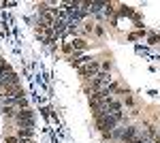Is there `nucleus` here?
Masks as SVG:
<instances>
[{
	"label": "nucleus",
	"mask_w": 160,
	"mask_h": 143,
	"mask_svg": "<svg viewBox=\"0 0 160 143\" xmlns=\"http://www.w3.org/2000/svg\"><path fill=\"white\" fill-rule=\"evenodd\" d=\"M79 73H81V77H86V79H94L100 73V62L98 60H92V62H88L86 66H81Z\"/></svg>",
	"instance_id": "1"
},
{
	"label": "nucleus",
	"mask_w": 160,
	"mask_h": 143,
	"mask_svg": "<svg viewBox=\"0 0 160 143\" xmlns=\"http://www.w3.org/2000/svg\"><path fill=\"white\" fill-rule=\"evenodd\" d=\"M15 124L19 128H32V111L30 109H19V113L15 115Z\"/></svg>",
	"instance_id": "2"
},
{
	"label": "nucleus",
	"mask_w": 160,
	"mask_h": 143,
	"mask_svg": "<svg viewBox=\"0 0 160 143\" xmlns=\"http://www.w3.org/2000/svg\"><path fill=\"white\" fill-rule=\"evenodd\" d=\"M17 137L19 139H32V128H17Z\"/></svg>",
	"instance_id": "3"
},
{
	"label": "nucleus",
	"mask_w": 160,
	"mask_h": 143,
	"mask_svg": "<svg viewBox=\"0 0 160 143\" xmlns=\"http://www.w3.org/2000/svg\"><path fill=\"white\" fill-rule=\"evenodd\" d=\"M71 47L73 49H86V41L83 38H75L73 43H71Z\"/></svg>",
	"instance_id": "4"
},
{
	"label": "nucleus",
	"mask_w": 160,
	"mask_h": 143,
	"mask_svg": "<svg viewBox=\"0 0 160 143\" xmlns=\"http://www.w3.org/2000/svg\"><path fill=\"white\" fill-rule=\"evenodd\" d=\"M128 143H149V141H148V139H143V137L139 135L137 139H132V141H128Z\"/></svg>",
	"instance_id": "5"
},
{
	"label": "nucleus",
	"mask_w": 160,
	"mask_h": 143,
	"mask_svg": "<svg viewBox=\"0 0 160 143\" xmlns=\"http://www.w3.org/2000/svg\"><path fill=\"white\" fill-rule=\"evenodd\" d=\"M7 143H19V137H7Z\"/></svg>",
	"instance_id": "6"
}]
</instances>
